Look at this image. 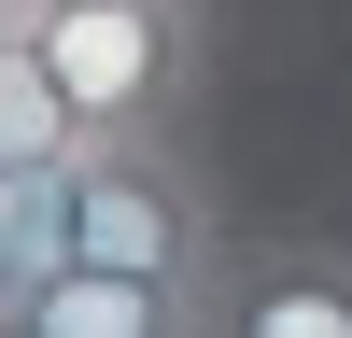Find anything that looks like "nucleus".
<instances>
[{
    "instance_id": "obj_1",
    "label": "nucleus",
    "mask_w": 352,
    "mask_h": 338,
    "mask_svg": "<svg viewBox=\"0 0 352 338\" xmlns=\"http://www.w3.org/2000/svg\"><path fill=\"white\" fill-rule=\"evenodd\" d=\"M71 268H169V282H212L240 225L212 212V169L184 155V127H99L71 169Z\"/></svg>"
},
{
    "instance_id": "obj_2",
    "label": "nucleus",
    "mask_w": 352,
    "mask_h": 338,
    "mask_svg": "<svg viewBox=\"0 0 352 338\" xmlns=\"http://www.w3.org/2000/svg\"><path fill=\"white\" fill-rule=\"evenodd\" d=\"M0 28L43 43L56 84H71L99 127H184V113H197V71H212L197 0H0Z\"/></svg>"
},
{
    "instance_id": "obj_3",
    "label": "nucleus",
    "mask_w": 352,
    "mask_h": 338,
    "mask_svg": "<svg viewBox=\"0 0 352 338\" xmlns=\"http://www.w3.org/2000/svg\"><path fill=\"white\" fill-rule=\"evenodd\" d=\"M212 324L226 338H352V240H296V225L226 240Z\"/></svg>"
},
{
    "instance_id": "obj_4",
    "label": "nucleus",
    "mask_w": 352,
    "mask_h": 338,
    "mask_svg": "<svg viewBox=\"0 0 352 338\" xmlns=\"http://www.w3.org/2000/svg\"><path fill=\"white\" fill-rule=\"evenodd\" d=\"M14 338H197L212 324V282H169V268H56L28 296H0Z\"/></svg>"
},
{
    "instance_id": "obj_5",
    "label": "nucleus",
    "mask_w": 352,
    "mask_h": 338,
    "mask_svg": "<svg viewBox=\"0 0 352 338\" xmlns=\"http://www.w3.org/2000/svg\"><path fill=\"white\" fill-rule=\"evenodd\" d=\"M71 169L85 155H0V296H28V282L71 268Z\"/></svg>"
},
{
    "instance_id": "obj_6",
    "label": "nucleus",
    "mask_w": 352,
    "mask_h": 338,
    "mask_svg": "<svg viewBox=\"0 0 352 338\" xmlns=\"http://www.w3.org/2000/svg\"><path fill=\"white\" fill-rule=\"evenodd\" d=\"M85 141H99V113L56 84L43 43H14V28H0V155H85Z\"/></svg>"
}]
</instances>
